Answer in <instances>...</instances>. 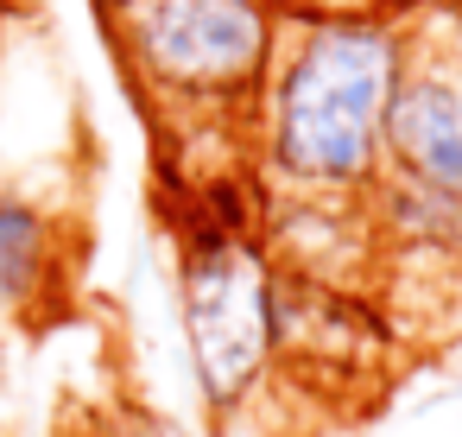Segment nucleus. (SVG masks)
I'll return each instance as SVG.
<instances>
[{
  "label": "nucleus",
  "instance_id": "obj_1",
  "mask_svg": "<svg viewBox=\"0 0 462 437\" xmlns=\"http://www.w3.org/2000/svg\"><path fill=\"white\" fill-rule=\"evenodd\" d=\"M405 64V33L380 14H285L254 102L260 184L291 203H367L386 172V102Z\"/></svg>",
  "mask_w": 462,
  "mask_h": 437
},
{
  "label": "nucleus",
  "instance_id": "obj_2",
  "mask_svg": "<svg viewBox=\"0 0 462 437\" xmlns=\"http://www.w3.org/2000/svg\"><path fill=\"white\" fill-rule=\"evenodd\" d=\"M134 89L171 121H254L285 14L279 0H108Z\"/></svg>",
  "mask_w": 462,
  "mask_h": 437
},
{
  "label": "nucleus",
  "instance_id": "obj_3",
  "mask_svg": "<svg viewBox=\"0 0 462 437\" xmlns=\"http://www.w3.org/2000/svg\"><path fill=\"white\" fill-rule=\"evenodd\" d=\"M279 292L285 273L247 216H222L209 197L178 228V323L190 380L216 418L260 399L279 374Z\"/></svg>",
  "mask_w": 462,
  "mask_h": 437
},
{
  "label": "nucleus",
  "instance_id": "obj_4",
  "mask_svg": "<svg viewBox=\"0 0 462 437\" xmlns=\"http://www.w3.org/2000/svg\"><path fill=\"white\" fill-rule=\"evenodd\" d=\"M386 178L462 203V83L437 64H405L386 102Z\"/></svg>",
  "mask_w": 462,
  "mask_h": 437
},
{
  "label": "nucleus",
  "instance_id": "obj_5",
  "mask_svg": "<svg viewBox=\"0 0 462 437\" xmlns=\"http://www.w3.org/2000/svg\"><path fill=\"white\" fill-rule=\"evenodd\" d=\"M70 228L39 197L0 184V317L51 323L70 298Z\"/></svg>",
  "mask_w": 462,
  "mask_h": 437
},
{
  "label": "nucleus",
  "instance_id": "obj_6",
  "mask_svg": "<svg viewBox=\"0 0 462 437\" xmlns=\"http://www.w3.org/2000/svg\"><path fill=\"white\" fill-rule=\"evenodd\" d=\"M399 0H279V14H380L393 20Z\"/></svg>",
  "mask_w": 462,
  "mask_h": 437
},
{
  "label": "nucleus",
  "instance_id": "obj_7",
  "mask_svg": "<svg viewBox=\"0 0 462 437\" xmlns=\"http://www.w3.org/2000/svg\"><path fill=\"white\" fill-rule=\"evenodd\" d=\"M102 7H108V0H102Z\"/></svg>",
  "mask_w": 462,
  "mask_h": 437
}]
</instances>
